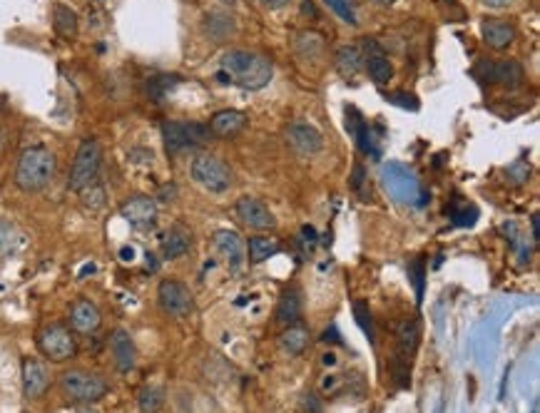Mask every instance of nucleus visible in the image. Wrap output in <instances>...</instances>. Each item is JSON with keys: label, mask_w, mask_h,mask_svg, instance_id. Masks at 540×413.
I'll return each instance as SVG.
<instances>
[{"label": "nucleus", "mask_w": 540, "mask_h": 413, "mask_svg": "<svg viewBox=\"0 0 540 413\" xmlns=\"http://www.w3.org/2000/svg\"><path fill=\"white\" fill-rule=\"evenodd\" d=\"M50 386V374L43 361L25 358L23 361V393L28 399H40Z\"/></svg>", "instance_id": "nucleus-13"}, {"label": "nucleus", "mask_w": 540, "mask_h": 413, "mask_svg": "<svg viewBox=\"0 0 540 413\" xmlns=\"http://www.w3.org/2000/svg\"><path fill=\"white\" fill-rule=\"evenodd\" d=\"M204 33L214 38V40H227L229 35L236 33L235 18L229 13H210L204 18Z\"/></svg>", "instance_id": "nucleus-22"}, {"label": "nucleus", "mask_w": 540, "mask_h": 413, "mask_svg": "<svg viewBox=\"0 0 540 413\" xmlns=\"http://www.w3.org/2000/svg\"><path fill=\"white\" fill-rule=\"evenodd\" d=\"M389 100L399 105L401 110H418V103L414 100V97H406V95H391Z\"/></svg>", "instance_id": "nucleus-37"}, {"label": "nucleus", "mask_w": 540, "mask_h": 413, "mask_svg": "<svg viewBox=\"0 0 540 413\" xmlns=\"http://www.w3.org/2000/svg\"><path fill=\"white\" fill-rule=\"evenodd\" d=\"M236 217L242 219L247 227L259 232H267L277 227V219H274V215L270 212V206L264 205L261 199H257V197H242V199L236 202Z\"/></svg>", "instance_id": "nucleus-11"}, {"label": "nucleus", "mask_w": 540, "mask_h": 413, "mask_svg": "<svg viewBox=\"0 0 540 413\" xmlns=\"http://www.w3.org/2000/svg\"><path fill=\"white\" fill-rule=\"evenodd\" d=\"M513 0H484V5H488V8H493V11H503V8H508Z\"/></svg>", "instance_id": "nucleus-40"}, {"label": "nucleus", "mask_w": 540, "mask_h": 413, "mask_svg": "<svg viewBox=\"0 0 540 413\" xmlns=\"http://www.w3.org/2000/svg\"><path fill=\"white\" fill-rule=\"evenodd\" d=\"M140 413H159L165 406V389L158 384H150L145 389L140 391V399H137Z\"/></svg>", "instance_id": "nucleus-27"}, {"label": "nucleus", "mask_w": 540, "mask_h": 413, "mask_svg": "<svg viewBox=\"0 0 540 413\" xmlns=\"http://www.w3.org/2000/svg\"><path fill=\"white\" fill-rule=\"evenodd\" d=\"M190 232L184 230L182 224H172V227L162 234V254H165L167 259H180L182 254L190 252Z\"/></svg>", "instance_id": "nucleus-19"}, {"label": "nucleus", "mask_w": 540, "mask_h": 413, "mask_svg": "<svg viewBox=\"0 0 540 413\" xmlns=\"http://www.w3.org/2000/svg\"><path fill=\"white\" fill-rule=\"evenodd\" d=\"M53 28H56V33L60 35V38H65V40H73L75 35H78V15H75V11L73 8H68V5H56V11H53Z\"/></svg>", "instance_id": "nucleus-23"}, {"label": "nucleus", "mask_w": 540, "mask_h": 413, "mask_svg": "<svg viewBox=\"0 0 540 413\" xmlns=\"http://www.w3.org/2000/svg\"><path fill=\"white\" fill-rule=\"evenodd\" d=\"M364 174H366V170L361 167V164H356L354 167V174H351V190H361L364 187Z\"/></svg>", "instance_id": "nucleus-39"}, {"label": "nucleus", "mask_w": 540, "mask_h": 413, "mask_svg": "<svg viewBox=\"0 0 540 413\" xmlns=\"http://www.w3.org/2000/svg\"><path fill=\"white\" fill-rule=\"evenodd\" d=\"M302 406H304V413H321V401L316 399L314 393H304Z\"/></svg>", "instance_id": "nucleus-36"}, {"label": "nucleus", "mask_w": 540, "mask_h": 413, "mask_svg": "<svg viewBox=\"0 0 540 413\" xmlns=\"http://www.w3.org/2000/svg\"><path fill=\"white\" fill-rule=\"evenodd\" d=\"M70 326L78 333H95L100 326V311L98 307L88 301V299H80L73 304L70 309Z\"/></svg>", "instance_id": "nucleus-16"}, {"label": "nucleus", "mask_w": 540, "mask_h": 413, "mask_svg": "<svg viewBox=\"0 0 540 413\" xmlns=\"http://www.w3.org/2000/svg\"><path fill=\"white\" fill-rule=\"evenodd\" d=\"M478 75H484V80L488 82H501V85H516V82L523 80V68L513 63V60H506V63H481Z\"/></svg>", "instance_id": "nucleus-15"}, {"label": "nucleus", "mask_w": 540, "mask_h": 413, "mask_svg": "<svg viewBox=\"0 0 540 413\" xmlns=\"http://www.w3.org/2000/svg\"><path fill=\"white\" fill-rule=\"evenodd\" d=\"M327 5L337 13L341 21H347L349 25H356V11L351 0H327Z\"/></svg>", "instance_id": "nucleus-31"}, {"label": "nucleus", "mask_w": 540, "mask_h": 413, "mask_svg": "<svg viewBox=\"0 0 540 413\" xmlns=\"http://www.w3.org/2000/svg\"><path fill=\"white\" fill-rule=\"evenodd\" d=\"M210 138H212L210 127L200 125V122H175V120L162 122V142H165L169 155H177L182 149L207 145Z\"/></svg>", "instance_id": "nucleus-5"}, {"label": "nucleus", "mask_w": 540, "mask_h": 413, "mask_svg": "<svg viewBox=\"0 0 540 413\" xmlns=\"http://www.w3.org/2000/svg\"><path fill=\"white\" fill-rule=\"evenodd\" d=\"M15 241H18V234H15V230H13V224L0 222V257L11 254L13 247H15Z\"/></svg>", "instance_id": "nucleus-33"}, {"label": "nucleus", "mask_w": 540, "mask_h": 413, "mask_svg": "<svg viewBox=\"0 0 540 413\" xmlns=\"http://www.w3.org/2000/svg\"><path fill=\"white\" fill-rule=\"evenodd\" d=\"M190 174L194 182L204 187L212 195H222L227 192V187L232 182V174L225 162L217 160L212 155H197L190 164Z\"/></svg>", "instance_id": "nucleus-6"}, {"label": "nucleus", "mask_w": 540, "mask_h": 413, "mask_svg": "<svg viewBox=\"0 0 540 413\" xmlns=\"http://www.w3.org/2000/svg\"><path fill=\"white\" fill-rule=\"evenodd\" d=\"M408 276H411V282H414V287H416V297H424V259H414L411 265H408Z\"/></svg>", "instance_id": "nucleus-35"}, {"label": "nucleus", "mask_w": 540, "mask_h": 413, "mask_svg": "<svg viewBox=\"0 0 540 413\" xmlns=\"http://www.w3.org/2000/svg\"><path fill=\"white\" fill-rule=\"evenodd\" d=\"M279 346H282L284 354L289 356H299L304 354L306 346H309V329L302 326V324H289L287 329L279 336Z\"/></svg>", "instance_id": "nucleus-20"}, {"label": "nucleus", "mask_w": 540, "mask_h": 413, "mask_svg": "<svg viewBox=\"0 0 540 413\" xmlns=\"http://www.w3.org/2000/svg\"><path fill=\"white\" fill-rule=\"evenodd\" d=\"M247 127V115L239 110H222L212 117L210 122V132L214 138H235Z\"/></svg>", "instance_id": "nucleus-18"}, {"label": "nucleus", "mask_w": 540, "mask_h": 413, "mask_svg": "<svg viewBox=\"0 0 540 413\" xmlns=\"http://www.w3.org/2000/svg\"><path fill=\"white\" fill-rule=\"evenodd\" d=\"M60 389L73 403H98L107 393V381L90 371L73 368L60 376Z\"/></svg>", "instance_id": "nucleus-3"}, {"label": "nucleus", "mask_w": 540, "mask_h": 413, "mask_svg": "<svg viewBox=\"0 0 540 413\" xmlns=\"http://www.w3.org/2000/svg\"><path fill=\"white\" fill-rule=\"evenodd\" d=\"M175 82H177V78H175V75H158L155 80L147 82V92H150V95H152L155 100H159V97H162L165 92L172 90V85H175Z\"/></svg>", "instance_id": "nucleus-32"}, {"label": "nucleus", "mask_w": 540, "mask_h": 413, "mask_svg": "<svg viewBox=\"0 0 540 413\" xmlns=\"http://www.w3.org/2000/svg\"><path fill=\"white\" fill-rule=\"evenodd\" d=\"M373 3H379V5H394L396 0H373Z\"/></svg>", "instance_id": "nucleus-45"}, {"label": "nucleus", "mask_w": 540, "mask_h": 413, "mask_svg": "<svg viewBox=\"0 0 540 413\" xmlns=\"http://www.w3.org/2000/svg\"><path fill=\"white\" fill-rule=\"evenodd\" d=\"M508 174H510L516 182H523V180L530 174V167H526L523 162H518V164H513V167H508Z\"/></svg>", "instance_id": "nucleus-38"}, {"label": "nucleus", "mask_w": 540, "mask_h": 413, "mask_svg": "<svg viewBox=\"0 0 540 413\" xmlns=\"http://www.w3.org/2000/svg\"><path fill=\"white\" fill-rule=\"evenodd\" d=\"M259 3H261L264 8H270V11H277V8H284L289 0H259Z\"/></svg>", "instance_id": "nucleus-41"}, {"label": "nucleus", "mask_w": 540, "mask_h": 413, "mask_svg": "<svg viewBox=\"0 0 540 413\" xmlns=\"http://www.w3.org/2000/svg\"><path fill=\"white\" fill-rule=\"evenodd\" d=\"M68 413H98V411H92V409H73V411Z\"/></svg>", "instance_id": "nucleus-44"}, {"label": "nucleus", "mask_w": 540, "mask_h": 413, "mask_svg": "<svg viewBox=\"0 0 540 413\" xmlns=\"http://www.w3.org/2000/svg\"><path fill=\"white\" fill-rule=\"evenodd\" d=\"M302 15H309V18H316V8L312 0H302Z\"/></svg>", "instance_id": "nucleus-42"}, {"label": "nucleus", "mask_w": 540, "mask_h": 413, "mask_svg": "<svg viewBox=\"0 0 540 413\" xmlns=\"http://www.w3.org/2000/svg\"><path fill=\"white\" fill-rule=\"evenodd\" d=\"M274 252H277V244H274L270 237H252V240H249V262H252V265L267 262Z\"/></svg>", "instance_id": "nucleus-29"}, {"label": "nucleus", "mask_w": 540, "mask_h": 413, "mask_svg": "<svg viewBox=\"0 0 540 413\" xmlns=\"http://www.w3.org/2000/svg\"><path fill=\"white\" fill-rule=\"evenodd\" d=\"M159 307L165 314L175 316V319H184L194 311V297L192 291L177 279H165L158 289Z\"/></svg>", "instance_id": "nucleus-8"}, {"label": "nucleus", "mask_w": 540, "mask_h": 413, "mask_svg": "<svg viewBox=\"0 0 540 413\" xmlns=\"http://www.w3.org/2000/svg\"><path fill=\"white\" fill-rule=\"evenodd\" d=\"M38 349L50 361H68V358L78 354L75 336L63 324H47L46 329L38 333Z\"/></svg>", "instance_id": "nucleus-7"}, {"label": "nucleus", "mask_w": 540, "mask_h": 413, "mask_svg": "<svg viewBox=\"0 0 540 413\" xmlns=\"http://www.w3.org/2000/svg\"><path fill=\"white\" fill-rule=\"evenodd\" d=\"M274 75L271 63L264 55L257 53H244V50H229L222 58V70L217 72V80L239 85L242 90H261L267 88Z\"/></svg>", "instance_id": "nucleus-1"}, {"label": "nucleus", "mask_w": 540, "mask_h": 413, "mask_svg": "<svg viewBox=\"0 0 540 413\" xmlns=\"http://www.w3.org/2000/svg\"><path fill=\"white\" fill-rule=\"evenodd\" d=\"M364 65V55L359 47L344 46L337 53V68L341 70V75H356Z\"/></svg>", "instance_id": "nucleus-28"}, {"label": "nucleus", "mask_w": 540, "mask_h": 413, "mask_svg": "<svg viewBox=\"0 0 540 413\" xmlns=\"http://www.w3.org/2000/svg\"><path fill=\"white\" fill-rule=\"evenodd\" d=\"M449 3H456V0H449Z\"/></svg>", "instance_id": "nucleus-48"}, {"label": "nucleus", "mask_w": 540, "mask_h": 413, "mask_svg": "<svg viewBox=\"0 0 540 413\" xmlns=\"http://www.w3.org/2000/svg\"><path fill=\"white\" fill-rule=\"evenodd\" d=\"M222 3H232V0H222Z\"/></svg>", "instance_id": "nucleus-46"}, {"label": "nucleus", "mask_w": 540, "mask_h": 413, "mask_svg": "<svg viewBox=\"0 0 540 413\" xmlns=\"http://www.w3.org/2000/svg\"><path fill=\"white\" fill-rule=\"evenodd\" d=\"M533 413H538V409H533Z\"/></svg>", "instance_id": "nucleus-47"}, {"label": "nucleus", "mask_w": 540, "mask_h": 413, "mask_svg": "<svg viewBox=\"0 0 540 413\" xmlns=\"http://www.w3.org/2000/svg\"><path fill=\"white\" fill-rule=\"evenodd\" d=\"M302 294L296 291V289H287L279 299V304H277V322L284 324V326H289V324L299 322V316H302Z\"/></svg>", "instance_id": "nucleus-21"}, {"label": "nucleus", "mask_w": 540, "mask_h": 413, "mask_svg": "<svg viewBox=\"0 0 540 413\" xmlns=\"http://www.w3.org/2000/svg\"><path fill=\"white\" fill-rule=\"evenodd\" d=\"M364 63H366V72H369V78H372L373 82L386 85V82L394 78V65H391V60L386 58L383 53L369 55V58H364Z\"/></svg>", "instance_id": "nucleus-26"}, {"label": "nucleus", "mask_w": 540, "mask_h": 413, "mask_svg": "<svg viewBox=\"0 0 540 413\" xmlns=\"http://www.w3.org/2000/svg\"><path fill=\"white\" fill-rule=\"evenodd\" d=\"M212 241H214V247H217V252L222 254V257L227 259L229 272H232V274H239V272H242V266H244V252H247V247H244L242 237H239L236 232L219 230V232H214Z\"/></svg>", "instance_id": "nucleus-12"}, {"label": "nucleus", "mask_w": 540, "mask_h": 413, "mask_svg": "<svg viewBox=\"0 0 540 413\" xmlns=\"http://www.w3.org/2000/svg\"><path fill=\"white\" fill-rule=\"evenodd\" d=\"M294 47H296V53H299L302 58L314 60L324 53V38L319 33L306 30V33H299L294 38Z\"/></svg>", "instance_id": "nucleus-25"}, {"label": "nucleus", "mask_w": 540, "mask_h": 413, "mask_svg": "<svg viewBox=\"0 0 540 413\" xmlns=\"http://www.w3.org/2000/svg\"><path fill=\"white\" fill-rule=\"evenodd\" d=\"M287 142L302 157H314L324 148L321 132L316 127L306 125V122H294V125L287 127Z\"/></svg>", "instance_id": "nucleus-10"}, {"label": "nucleus", "mask_w": 540, "mask_h": 413, "mask_svg": "<svg viewBox=\"0 0 540 413\" xmlns=\"http://www.w3.org/2000/svg\"><path fill=\"white\" fill-rule=\"evenodd\" d=\"M354 314H356V322H359L361 332L366 333L369 339H373V322H372V311H369V307H366L364 301H359V304L354 307Z\"/></svg>", "instance_id": "nucleus-34"}, {"label": "nucleus", "mask_w": 540, "mask_h": 413, "mask_svg": "<svg viewBox=\"0 0 540 413\" xmlns=\"http://www.w3.org/2000/svg\"><path fill=\"white\" fill-rule=\"evenodd\" d=\"M481 33H484V40L493 50H506L513 40H516V28L508 21H501V18H488L481 23Z\"/></svg>", "instance_id": "nucleus-17"}, {"label": "nucleus", "mask_w": 540, "mask_h": 413, "mask_svg": "<svg viewBox=\"0 0 540 413\" xmlns=\"http://www.w3.org/2000/svg\"><path fill=\"white\" fill-rule=\"evenodd\" d=\"M110 351H113L115 367H117V371L127 374V371H133V368H135V364H137L135 341L130 339V333L124 332V329H117V332H113V336H110Z\"/></svg>", "instance_id": "nucleus-14"}, {"label": "nucleus", "mask_w": 540, "mask_h": 413, "mask_svg": "<svg viewBox=\"0 0 540 413\" xmlns=\"http://www.w3.org/2000/svg\"><path fill=\"white\" fill-rule=\"evenodd\" d=\"M80 199H82V205L88 206V209H102L107 195H105V187H102V184L92 182L88 184L85 190H80Z\"/></svg>", "instance_id": "nucleus-30"}, {"label": "nucleus", "mask_w": 540, "mask_h": 413, "mask_svg": "<svg viewBox=\"0 0 540 413\" xmlns=\"http://www.w3.org/2000/svg\"><path fill=\"white\" fill-rule=\"evenodd\" d=\"M120 215H123L124 222H127L130 227H135V230H152L155 222H158L159 209L158 202H155L152 197L135 195L120 206Z\"/></svg>", "instance_id": "nucleus-9"}, {"label": "nucleus", "mask_w": 540, "mask_h": 413, "mask_svg": "<svg viewBox=\"0 0 540 413\" xmlns=\"http://www.w3.org/2000/svg\"><path fill=\"white\" fill-rule=\"evenodd\" d=\"M396 341H399V351H396V354L411 358V356L416 354V346H418V324L416 322L399 324V329H396Z\"/></svg>", "instance_id": "nucleus-24"}, {"label": "nucleus", "mask_w": 540, "mask_h": 413, "mask_svg": "<svg viewBox=\"0 0 540 413\" xmlns=\"http://www.w3.org/2000/svg\"><path fill=\"white\" fill-rule=\"evenodd\" d=\"M56 164V155L47 148H43V145L28 148L21 155L18 167H15V184L23 192H40L53 180Z\"/></svg>", "instance_id": "nucleus-2"}, {"label": "nucleus", "mask_w": 540, "mask_h": 413, "mask_svg": "<svg viewBox=\"0 0 540 413\" xmlns=\"http://www.w3.org/2000/svg\"><path fill=\"white\" fill-rule=\"evenodd\" d=\"M530 232H533V240H538V237H540V219H538V215H533V217H530Z\"/></svg>", "instance_id": "nucleus-43"}, {"label": "nucleus", "mask_w": 540, "mask_h": 413, "mask_svg": "<svg viewBox=\"0 0 540 413\" xmlns=\"http://www.w3.org/2000/svg\"><path fill=\"white\" fill-rule=\"evenodd\" d=\"M102 167V148L98 139H85L78 148V155L73 160V167H70V190H85L88 184L98 182V174H100Z\"/></svg>", "instance_id": "nucleus-4"}]
</instances>
